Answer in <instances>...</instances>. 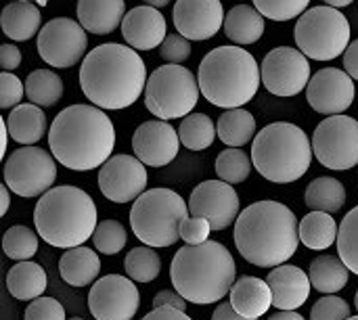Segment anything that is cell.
<instances>
[{
	"label": "cell",
	"instance_id": "obj_1",
	"mask_svg": "<svg viewBox=\"0 0 358 320\" xmlns=\"http://www.w3.org/2000/svg\"><path fill=\"white\" fill-rule=\"evenodd\" d=\"M147 67L132 46L117 42L92 48L80 67V88L99 109H126L147 88Z\"/></svg>",
	"mask_w": 358,
	"mask_h": 320
},
{
	"label": "cell",
	"instance_id": "obj_2",
	"mask_svg": "<svg viewBox=\"0 0 358 320\" xmlns=\"http://www.w3.org/2000/svg\"><path fill=\"white\" fill-rule=\"evenodd\" d=\"M48 147L67 170L90 172L103 168L113 157V122L94 105H69L52 119Z\"/></svg>",
	"mask_w": 358,
	"mask_h": 320
},
{
	"label": "cell",
	"instance_id": "obj_3",
	"mask_svg": "<svg viewBox=\"0 0 358 320\" xmlns=\"http://www.w3.org/2000/svg\"><path fill=\"white\" fill-rule=\"evenodd\" d=\"M233 239L245 262L258 268H279L298 249L300 222L279 201H256L239 214Z\"/></svg>",
	"mask_w": 358,
	"mask_h": 320
},
{
	"label": "cell",
	"instance_id": "obj_4",
	"mask_svg": "<svg viewBox=\"0 0 358 320\" xmlns=\"http://www.w3.org/2000/svg\"><path fill=\"white\" fill-rule=\"evenodd\" d=\"M235 277V260L218 241L180 247L170 266L174 291L197 306L216 304L227 298L237 281Z\"/></svg>",
	"mask_w": 358,
	"mask_h": 320
},
{
	"label": "cell",
	"instance_id": "obj_5",
	"mask_svg": "<svg viewBox=\"0 0 358 320\" xmlns=\"http://www.w3.org/2000/svg\"><path fill=\"white\" fill-rule=\"evenodd\" d=\"M197 82L208 103L222 109H241L256 96L262 73L258 61L245 48L218 46L201 59Z\"/></svg>",
	"mask_w": 358,
	"mask_h": 320
},
{
	"label": "cell",
	"instance_id": "obj_6",
	"mask_svg": "<svg viewBox=\"0 0 358 320\" xmlns=\"http://www.w3.org/2000/svg\"><path fill=\"white\" fill-rule=\"evenodd\" d=\"M34 222L38 235L59 249L82 247L96 231V205L78 187H55L38 199Z\"/></svg>",
	"mask_w": 358,
	"mask_h": 320
},
{
	"label": "cell",
	"instance_id": "obj_7",
	"mask_svg": "<svg viewBox=\"0 0 358 320\" xmlns=\"http://www.w3.org/2000/svg\"><path fill=\"white\" fill-rule=\"evenodd\" d=\"M313 140L289 122H275L262 128L252 145V163L262 178L275 184L300 180L313 163Z\"/></svg>",
	"mask_w": 358,
	"mask_h": 320
},
{
	"label": "cell",
	"instance_id": "obj_8",
	"mask_svg": "<svg viewBox=\"0 0 358 320\" xmlns=\"http://www.w3.org/2000/svg\"><path fill=\"white\" fill-rule=\"evenodd\" d=\"M189 203L172 189L145 191L130 210L134 237L147 247H172L180 239V224L189 218Z\"/></svg>",
	"mask_w": 358,
	"mask_h": 320
},
{
	"label": "cell",
	"instance_id": "obj_9",
	"mask_svg": "<svg viewBox=\"0 0 358 320\" xmlns=\"http://www.w3.org/2000/svg\"><path fill=\"white\" fill-rule=\"evenodd\" d=\"M294 38L308 59L334 61L350 46V23L334 6H315L296 21Z\"/></svg>",
	"mask_w": 358,
	"mask_h": 320
},
{
	"label": "cell",
	"instance_id": "obj_10",
	"mask_svg": "<svg viewBox=\"0 0 358 320\" xmlns=\"http://www.w3.org/2000/svg\"><path fill=\"white\" fill-rule=\"evenodd\" d=\"M199 82L191 69L182 65L157 67L145 88V107L164 122L191 115L199 101Z\"/></svg>",
	"mask_w": 358,
	"mask_h": 320
},
{
	"label": "cell",
	"instance_id": "obj_11",
	"mask_svg": "<svg viewBox=\"0 0 358 320\" xmlns=\"http://www.w3.org/2000/svg\"><path fill=\"white\" fill-rule=\"evenodd\" d=\"M57 159L40 147L15 149L4 161V184L23 199L46 195L57 180Z\"/></svg>",
	"mask_w": 358,
	"mask_h": 320
},
{
	"label": "cell",
	"instance_id": "obj_12",
	"mask_svg": "<svg viewBox=\"0 0 358 320\" xmlns=\"http://www.w3.org/2000/svg\"><path fill=\"white\" fill-rule=\"evenodd\" d=\"M313 151L321 166L344 172L358 166V122L350 115L323 119L313 134Z\"/></svg>",
	"mask_w": 358,
	"mask_h": 320
},
{
	"label": "cell",
	"instance_id": "obj_13",
	"mask_svg": "<svg viewBox=\"0 0 358 320\" xmlns=\"http://www.w3.org/2000/svg\"><path fill=\"white\" fill-rule=\"evenodd\" d=\"M88 36L80 21L55 17L38 34V54L44 63L57 69H67L86 59Z\"/></svg>",
	"mask_w": 358,
	"mask_h": 320
},
{
	"label": "cell",
	"instance_id": "obj_14",
	"mask_svg": "<svg viewBox=\"0 0 358 320\" xmlns=\"http://www.w3.org/2000/svg\"><path fill=\"white\" fill-rule=\"evenodd\" d=\"M262 84L264 88L275 96H296L304 88H308L310 82V63L308 57L300 48L292 46H279L273 48L262 65Z\"/></svg>",
	"mask_w": 358,
	"mask_h": 320
},
{
	"label": "cell",
	"instance_id": "obj_15",
	"mask_svg": "<svg viewBox=\"0 0 358 320\" xmlns=\"http://www.w3.org/2000/svg\"><path fill=\"white\" fill-rule=\"evenodd\" d=\"M88 308L94 320H132L141 308V293L132 279L107 275L90 287Z\"/></svg>",
	"mask_w": 358,
	"mask_h": 320
},
{
	"label": "cell",
	"instance_id": "obj_16",
	"mask_svg": "<svg viewBox=\"0 0 358 320\" xmlns=\"http://www.w3.org/2000/svg\"><path fill=\"white\" fill-rule=\"evenodd\" d=\"M189 212L195 218H206L212 231H224L239 218V195L233 184L222 180H206L197 184L189 197Z\"/></svg>",
	"mask_w": 358,
	"mask_h": 320
},
{
	"label": "cell",
	"instance_id": "obj_17",
	"mask_svg": "<svg viewBox=\"0 0 358 320\" xmlns=\"http://www.w3.org/2000/svg\"><path fill=\"white\" fill-rule=\"evenodd\" d=\"M147 187V168L134 155H113L99 172V189L113 203L136 201Z\"/></svg>",
	"mask_w": 358,
	"mask_h": 320
},
{
	"label": "cell",
	"instance_id": "obj_18",
	"mask_svg": "<svg viewBox=\"0 0 358 320\" xmlns=\"http://www.w3.org/2000/svg\"><path fill=\"white\" fill-rule=\"evenodd\" d=\"M357 96L355 80L344 71L336 67L319 69L306 88L308 105L323 115H342Z\"/></svg>",
	"mask_w": 358,
	"mask_h": 320
},
{
	"label": "cell",
	"instance_id": "obj_19",
	"mask_svg": "<svg viewBox=\"0 0 358 320\" xmlns=\"http://www.w3.org/2000/svg\"><path fill=\"white\" fill-rule=\"evenodd\" d=\"M180 149V136L164 119L143 122L132 134V151L149 168H164L172 163Z\"/></svg>",
	"mask_w": 358,
	"mask_h": 320
},
{
	"label": "cell",
	"instance_id": "obj_20",
	"mask_svg": "<svg viewBox=\"0 0 358 320\" xmlns=\"http://www.w3.org/2000/svg\"><path fill=\"white\" fill-rule=\"evenodd\" d=\"M174 27L187 40H210L224 27V8L220 0H176Z\"/></svg>",
	"mask_w": 358,
	"mask_h": 320
},
{
	"label": "cell",
	"instance_id": "obj_21",
	"mask_svg": "<svg viewBox=\"0 0 358 320\" xmlns=\"http://www.w3.org/2000/svg\"><path fill=\"white\" fill-rule=\"evenodd\" d=\"M122 36L134 50H153L168 38L166 19L153 6H134L126 13L122 23Z\"/></svg>",
	"mask_w": 358,
	"mask_h": 320
},
{
	"label": "cell",
	"instance_id": "obj_22",
	"mask_svg": "<svg viewBox=\"0 0 358 320\" xmlns=\"http://www.w3.org/2000/svg\"><path fill=\"white\" fill-rule=\"evenodd\" d=\"M266 281L273 291V306L279 312H296L310 298V277L298 266L283 264L273 268Z\"/></svg>",
	"mask_w": 358,
	"mask_h": 320
},
{
	"label": "cell",
	"instance_id": "obj_23",
	"mask_svg": "<svg viewBox=\"0 0 358 320\" xmlns=\"http://www.w3.org/2000/svg\"><path fill=\"white\" fill-rule=\"evenodd\" d=\"M80 25L96 36L115 31L126 17L124 0H78L76 6Z\"/></svg>",
	"mask_w": 358,
	"mask_h": 320
},
{
	"label": "cell",
	"instance_id": "obj_24",
	"mask_svg": "<svg viewBox=\"0 0 358 320\" xmlns=\"http://www.w3.org/2000/svg\"><path fill=\"white\" fill-rule=\"evenodd\" d=\"M229 302L241 317L258 320L273 306V291L264 279L239 277L229 293Z\"/></svg>",
	"mask_w": 358,
	"mask_h": 320
},
{
	"label": "cell",
	"instance_id": "obj_25",
	"mask_svg": "<svg viewBox=\"0 0 358 320\" xmlns=\"http://www.w3.org/2000/svg\"><path fill=\"white\" fill-rule=\"evenodd\" d=\"M61 279L71 287H88L99 281L101 260L90 247H73L67 249L59 260Z\"/></svg>",
	"mask_w": 358,
	"mask_h": 320
},
{
	"label": "cell",
	"instance_id": "obj_26",
	"mask_svg": "<svg viewBox=\"0 0 358 320\" xmlns=\"http://www.w3.org/2000/svg\"><path fill=\"white\" fill-rule=\"evenodd\" d=\"M6 130H8V136L19 143V145H25V147H34L38 140L44 138L46 134V115L42 111V107L38 105H19L15 107L6 117Z\"/></svg>",
	"mask_w": 358,
	"mask_h": 320
},
{
	"label": "cell",
	"instance_id": "obj_27",
	"mask_svg": "<svg viewBox=\"0 0 358 320\" xmlns=\"http://www.w3.org/2000/svg\"><path fill=\"white\" fill-rule=\"evenodd\" d=\"M2 31L15 40L25 42L34 38V34H40L42 13L36 2H8L2 8Z\"/></svg>",
	"mask_w": 358,
	"mask_h": 320
},
{
	"label": "cell",
	"instance_id": "obj_28",
	"mask_svg": "<svg viewBox=\"0 0 358 320\" xmlns=\"http://www.w3.org/2000/svg\"><path fill=\"white\" fill-rule=\"evenodd\" d=\"M224 34L231 42L239 46L254 44L264 34V17L258 13L256 6L237 4L227 13L224 19Z\"/></svg>",
	"mask_w": 358,
	"mask_h": 320
},
{
	"label": "cell",
	"instance_id": "obj_29",
	"mask_svg": "<svg viewBox=\"0 0 358 320\" xmlns=\"http://www.w3.org/2000/svg\"><path fill=\"white\" fill-rule=\"evenodd\" d=\"M6 289L19 302H34L46 291V272L36 262H17L6 275Z\"/></svg>",
	"mask_w": 358,
	"mask_h": 320
},
{
	"label": "cell",
	"instance_id": "obj_30",
	"mask_svg": "<svg viewBox=\"0 0 358 320\" xmlns=\"http://www.w3.org/2000/svg\"><path fill=\"white\" fill-rule=\"evenodd\" d=\"M340 237V226L336 218L327 212H310L300 222V241L313 252L329 249Z\"/></svg>",
	"mask_w": 358,
	"mask_h": 320
},
{
	"label": "cell",
	"instance_id": "obj_31",
	"mask_svg": "<svg viewBox=\"0 0 358 320\" xmlns=\"http://www.w3.org/2000/svg\"><path fill=\"white\" fill-rule=\"evenodd\" d=\"M216 132L229 149H239L256 138V117L245 109H227L216 122Z\"/></svg>",
	"mask_w": 358,
	"mask_h": 320
},
{
	"label": "cell",
	"instance_id": "obj_32",
	"mask_svg": "<svg viewBox=\"0 0 358 320\" xmlns=\"http://www.w3.org/2000/svg\"><path fill=\"white\" fill-rule=\"evenodd\" d=\"M308 277L317 291L325 296H336L348 285L350 270L336 256H319L317 260H313Z\"/></svg>",
	"mask_w": 358,
	"mask_h": 320
},
{
	"label": "cell",
	"instance_id": "obj_33",
	"mask_svg": "<svg viewBox=\"0 0 358 320\" xmlns=\"http://www.w3.org/2000/svg\"><path fill=\"white\" fill-rule=\"evenodd\" d=\"M304 203L313 210V212H327V214H336L344 208L346 203V189L340 180L329 178V176H321L315 178L304 193Z\"/></svg>",
	"mask_w": 358,
	"mask_h": 320
},
{
	"label": "cell",
	"instance_id": "obj_34",
	"mask_svg": "<svg viewBox=\"0 0 358 320\" xmlns=\"http://www.w3.org/2000/svg\"><path fill=\"white\" fill-rule=\"evenodd\" d=\"M25 96L31 105L52 107L63 96V80L50 69H34L25 78Z\"/></svg>",
	"mask_w": 358,
	"mask_h": 320
},
{
	"label": "cell",
	"instance_id": "obj_35",
	"mask_svg": "<svg viewBox=\"0 0 358 320\" xmlns=\"http://www.w3.org/2000/svg\"><path fill=\"white\" fill-rule=\"evenodd\" d=\"M216 124L206 113H191L180 122L178 136L180 145H185L189 151H206L212 147L216 138Z\"/></svg>",
	"mask_w": 358,
	"mask_h": 320
},
{
	"label": "cell",
	"instance_id": "obj_36",
	"mask_svg": "<svg viewBox=\"0 0 358 320\" xmlns=\"http://www.w3.org/2000/svg\"><path fill=\"white\" fill-rule=\"evenodd\" d=\"M128 279L134 283H151L162 272V260L153 247H134L124 260Z\"/></svg>",
	"mask_w": 358,
	"mask_h": 320
},
{
	"label": "cell",
	"instance_id": "obj_37",
	"mask_svg": "<svg viewBox=\"0 0 358 320\" xmlns=\"http://www.w3.org/2000/svg\"><path fill=\"white\" fill-rule=\"evenodd\" d=\"M214 170L218 174V180L227 184H239L250 178L252 159L243 149H224L222 153H218Z\"/></svg>",
	"mask_w": 358,
	"mask_h": 320
},
{
	"label": "cell",
	"instance_id": "obj_38",
	"mask_svg": "<svg viewBox=\"0 0 358 320\" xmlns=\"http://www.w3.org/2000/svg\"><path fill=\"white\" fill-rule=\"evenodd\" d=\"M2 249L15 262H29L38 254V235L23 224H15L2 237Z\"/></svg>",
	"mask_w": 358,
	"mask_h": 320
},
{
	"label": "cell",
	"instance_id": "obj_39",
	"mask_svg": "<svg viewBox=\"0 0 358 320\" xmlns=\"http://www.w3.org/2000/svg\"><path fill=\"white\" fill-rule=\"evenodd\" d=\"M338 258L346 264V268L352 275L358 277V205L344 216L340 224Z\"/></svg>",
	"mask_w": 358,
	"mask_h": 320
},
{
	"label": "cell",
	"instance_id": "obj_40",
	"mask_svg": "<svg viewBox=\"0 0 358 320\" xmlns=\"http://www.w3.org/2000/svg\"><path fill=\"white\" fill-rule=\"evenodd\" d=\"M128 241V233L122 226V222L117 220H103L99 222L94 235H92V243L94 249L105 254V256H115L126 247Z\"/></svg>",
	"mask_w": 358,
	"mask_h": 320
},
{
	"label": "cell",
	"instance_id": "obj_41",
	"mask_svg": "<svg viewBox=\"0 0 358 320\" xmlns=\"http://www.w3.org/2000/svg\"><path fill=\"white\" fill-rule=\"evenodd\" d=\"M252 2L262 17H268L273 21L300 19L310 4V0H252Z\"/></svg>",
	"mask_w": 358,
	"mask_h": 320
},
{
	"label": "cell",
	"instance_id": "obj_42",
	"mask_svg": "<svg viewBox=\"0 0 358 320\" xmlns=\"http://www.w3.org/2000/svg\"><path fill=\"white\" fill-rule=\"evenodd\" d=\"M310 320H358V314H350V304L346 300L338 296H325L313 306Z\"/></svg>",
	"mask_w": 358,
	"mask_h": 320
},
{
	"label": "cell",
	"instance_id": "obj_43",
	"mask_svg": "<svg viewBox=\"0 0 358 320\" xmlns=\"http://www.w3.org/2000/svg\"><path fill=\"white\" fill-rule=\"evenodd\" d=\"M159 54L168 65H180L191 57V40L180 34H168V38L159 46Z\"/></svg>",
	"mask_w": 358,
	"mask_h": 320
},
{
	"label": "cell",
	"instance_id": "obj_44",
	"mask_svg": "<svg viewBox=\"0 0 358 320\" xmlns=\"http://www.w3.org/2000/svg\"><path fill=\"white\" fill-rule=\"evenodd\" d=\"M23 320H65V308L52 298H38L25 308Z\"/></svg>",
	"mask_w": 358,
	"mask_h": 320
},
{
	"label": "cell",
	"instance_id": "obj_45",
	"mask_svg": "<svg viewBox=\"0 0 358 320\" xmlns=\"http://www.w3.org/2000/svg\"><path fill=\"white\" fill-rule=\"evenodd\" d=\"M25 96V84L8 71L0 73V107L2 109H15L19 107L21 99Z\"/></svg>",
	"mask_w": 358,
	"mask_h": 320
},
{
	"label": "cell",
	"instance_id": "obj_46",
	"mask_svg": "<svg viewBox=\"0 0 358 320\" xmlns=\"http://www.w3.org/2000/svg\"><path fill=\"white\" fill-rule=\"evenodd\" d=\"M210 233H212V224L206 218L189 216L180 224V239L187 245H203V243H208Z\"/></svg>",
	"mask_w": 358,
	"mask_h": 320
},
{
	"label": "cell",
	"instance_id": "obj_47",
	"mask_svg": "<svg viewBox=\"0 0 358 320\" xmlns=\"http://www.w3.org/2000/svg\"><path fill=\"white\" fill-rule=\"evenodd\" d=\"M0 65L4 71H13L21 65V50L15 44H2L0 46Z\"/></svg>",
	"mask_w": 358,
	"mask_h": 320
},
{
	"label": "cell",
	"instance_id": "obj_48",
	"mask_svg": "<svg viewBox=\"0 0 358 320\" xmlns=\"http://www.w3.org/2000/svg\"><path fill=\"white\" fill-rule=\"evenodd\" d=\"M162 306H172V308H178V310L187 312V300L178 291H168V289L159 291L153 298V308H162Z\"/></svg>",
	"mask_w": 358,
	"mask_h": 320
},
{
	"label": "cell",
	"instance_id": "obj_49",
	"mask_svg": "<svg viewBox=\"0 0 358 320\" xmlns=\"http://www.w3.org/2000/svg\"><path fill=\"white\" fill-rule=\"evenodd\" d=\"M143 320H191L185 310L172 308V306H162V308H153L149 314H145Z\"/></svg>",
	"mask_w": 358,
	"mask_h": 320
},
{
	"label": "cell",
	"instance_id": "obj_50",
	"mask_svg": "<svg viewBox=\"0 0 358 320\" xmlns=\"http://www.w3.org/2000/svg\"><path fill=\"white\" fill-rule=\"evenodd\" d=\"M344 71L352 80H358V38L355 42H350L348 50L344 52Z\"/></svg>",
	"mask_w": 358,
	"mask_h": 320
},
{
	"label": "cell",
	"instance_id": "obj_51",
	"mask_svg": "<svg viewBox=\"0 0 358 320\" xmlns=\"http://www.w3.org/2000/svg\"><path fill=\"white\" fill-rule=\"evenodd\" d=\"M212 320H256V319H245V317H241V314L231 306V302H222V304H218V308L214 310Z\"/></svg>",
	"mask_w": 358,
	"mask_h": 320
},
{
	"label": "cell",
	"instance_id": "obj_52",
	"mask_svg": "<svg viewBox=\"0 0 358 320\" xmlns=\"http://www.w3.org/2000/svg\"><path fill=\"white\" fill-rule=\"evenodd\" d=\"M0 201H2V210H0V216H6L8 208H10V189L6 184L0 187Z\"/></svg>",
	"mask_w": 358,
	"mask_h": 320
},
{
	"label": "cell",
	"instance_id": "obj_53",
	"mask_svg": "<svg viewBox=\"0 0 358 320\" xmlns=\"http://www.w3.org/2000/svg\"><path fill=\"white\" fill-rule=\"evenodd\" d=\"M268 320H306L302 314L298 312H277V314H271Z\"/></svg>",
	"mask_w": 358,
	"mask_h": 320
},
{
	"label": "cell",
	"instance_id": "obj_54",
	"mask_svg": "<svg viewBox=\"0 0 358 320\" xmlns=\"http://www.w3.org/2000/svg\"><path fill=\"white\" fill-rule=\"evenodd\" d=\"M327 6H334V8H344V6H350L355 0H323Z\"/></svg>",
	"mask_w": 358,
	"mask_h": 320
},
{
	"label": "cell",
	"instance_id": "obj_55",
	"mask_svg": "<svg viewBox=\"0 0 358 320\" xmlns=\"http://www.w3.org/2000/svg\"><path fill=\"white\" fill-rule=\"evenodd\" d=\"M147 6H153V8H162V6H168L172 0H143Z\"/></svg>",
	"mask_w": 358,
	"mask_h": 320
},
{
	"label": "cell",
	"instance_id": "obj_56",
	"mask_svg": "<svg viewBox=\"0 0 358 320\" xmlns=\"http://www.w3.org/2000/svg\"><path fill=\"white\" fill-rule=\"evenodd\" d=\"M13 2H36L38 6H46L48 0H13Z\"/></svg>",
	"mask_w": 358,
	"mask_h": 320
},
{
	"label": "cell",
	"instance_id": "obj_57",
	"mask_svg": "<svg viewBox=\"0 0 358 320\" xmlns=\"http://www.w3.org/2000/svg\"><path fill=\"white\" fill-rule=\"evenodd\" d=\"M355 308H357V312H358V291H357V296H355Z\"/></svg>",
	"mask_w": 358,
	"mask_h": 320
},
{
	"label": "cell",
	"instance_id": "obj_58",
	"mask_svg": "<svg viewBox=\"0 0 358 320\" xmlns=\"http://www.w3.org/2000/svg\"><path fill=\"white\" fill-rule=\"evenodd\" d=\"M69 320H84V319H80V317H73V319H69Z\"/></svg>",
	"mask_w": 358,
	"mask_h": 320
}]
</instances>
